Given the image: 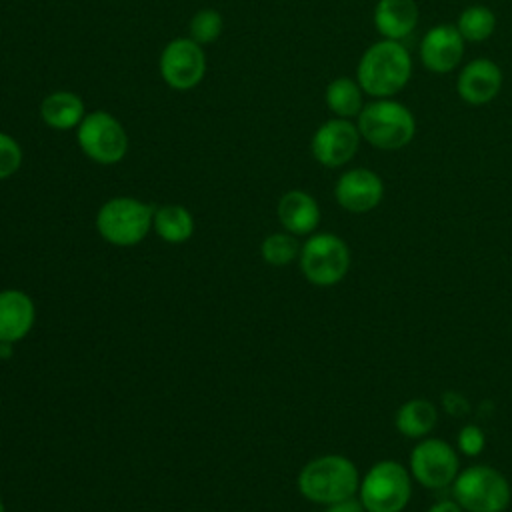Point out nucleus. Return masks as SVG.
<instances>
[{
  "label": "nucleus",
  "mask_w": 512,
  "mask_h": 512,
  "mask_svg": "<svg viewBox=\"0 0 512 512\" xmlns=\"http://www.w3.org/2000/svg\"><path fill=\"white\" fill-rule=\"evenodd\" d=\"M412 58L398 40L382 38L364 50L356 80L364 94L372 98H390L398 94L410 80Z\"/></svg>",
  "instance_id": "nucleus-1"
},
{
  "label": "nucleus",
  "mask_w": 512,
  "mask_h": 512,
  "mask_svg": "<svg viewBox=\"0 0 512 512\" xmlns=\"http://www.w3.org/2000/svg\"><path fill=\"white\" fill-rule=\"evenodd\" d=\"M360 136L378 150H400L416 134V118L408 106L392 98H374L356 116Z\"/></svg>",
  "instance_id": "nucleus-2"
},
{
  "label": "nucleus",
  "mask_w": 512,
  "mask_h": 512,
  "mask_svg": "<svg viewBox=\"0 0 512 512\" xmlns=\"http://www.w3.org/2000/svg\"><path fill=\"white\" fill-rule=\"evenodd\" d=\"M358 488L356 466L340 454L314 458L298 474V490L316 504H334L352 498Z\"/></svg>",
  "instance_id": "nucleus-3"
},
{
  "label": "nucleus",
  "mask_w": 512,
  "mask_h": 512,
  "mask_svg": "<svg viewBox=\"0 0 512 512\" xmlns=\"http://www.w3.org/2000/svg\"><path fill=\"white\" fill-rule=\"evenodd\" d=\"M154 210L142 200L118 196L104 202L96 214L100 236L114 246H134L146 238L152 228Z\"/></svg>",
  "instance_id": "nucleus-4"
},
{
  "label": "nucleus",
  "mask_w": 512,
  "mask_h": 512,
  "mask_svg": "<svg viewBox=\"0 0 512 512\" xmlns=\"http://www.w3.org/2000/svg\"><path fill=\"white\" fill-rule=\"evenodd\" d=\"M452 494L468 512H504L512 496L508 480L490 466H470L458 472Z\"/></svg>",
  "instance_id": "nucleus-5"
},
{
  "label": "nucleus",
  "mask_w": 512,
  "mask_h": 512,
  "mask_svg": "<svg viewBox=\"0 0 512 512\" xmlns=\"http://www.w3.org/2000/svg\"><path fill=\"white\" fill-rule=\"evenodd\" d=\"M410 494V476L394 460L374 464L360 484V502L366 512H402Z\"/></svg>",
  "instance_id": "nucleus-6"
},
{
  "label": "nucleus",
  "mask_w": 512,
  "mask_h": 512,
  "mask_svg": "<svg viewBox=\"0 0 512 512\" xmlns=\"http://www.w3.org/2000/svg\"><path fill=\"white\" fill-rule=\"evenodd\" d=\"M80 150L96 164H116L128 152V134L110 112L94 110L84 116L76 128Z\"/></svg>",
  "instance_id": "nucleus-7"
},
{
  "label": "nucleus",
  "mask_w": 512,
  "mask_h": 512,
  "mask_svg": "<svg viewBox=\"0 0 512 512\" xmlns=\"http://www.w3.org/2000/svg\"><path fill=\"white\" fill-rule=\"evenodd\" d=\"M300 268L316 286L338 284L350 268V252L342 238L322 232L314 234L300 248Z\"/></svg>",
  "instance_id": "nucleus-8"
},
{
  "label": "nucleus",
  "mask_w": 512,
  "mask_h": 512,
  "mask_svg": "<svg viewBox=\"0 0 512 512\" xmlns=\"http://www.w3.org/2000/svg\"><path fill=\"white\" fill-rule=\"evenodd\" d=\"M160 76L174 90H190L198 86L206 72V56L198 42L174 38L160 54Z\"/></svg>",
  "instance_id": "nucleus-9"
},
{
  "label": "nucleus",
  "mask_w": 512,
  "mask_h": 512,
  "mask_svg": "<svg viewBox=\"0 0 512 512\" xmlns=\"http://www.w3.org/2000/svg\"><path fill=\"white\" fill-rule=\"evenodd\" d=\"M458 456L440 438H426L410 452V472L426 488H444L458 476Z\"/></svg>",
  "instance_id": "nucleus-10"
},
{
  "label": "nucleus",
  "mask_w": 512,
  "mask_h": 512,
  "mask_svg": "<svg viewBox=\"0 0 512 512\" xmlns=\"http://www.w3.org/2000/svg\"><path fill=\"white\" fill-rule=\"evenodd\" d=\"M358 126L348 118H330L320 124L312 136L310 150L318 164L326 168L344 166L354 158L360 146Z\"/></svg>",
  "instance_id": "nucleus-11"
},
{
  "label": "nucleus",
  "mask_w": 512,
  "mask_h": 512,
  "mask_svg": "<svg viewBox=\"0 0 512 512\" xmlns=\"http://www.w3.org/2000/svg\"><path fill=\"white\" fill-rule=\"evenodd\" d=\"M334 196L344 210L364 214L374 210L384 198V182L374 170L352 168L338 178Z\"/></svg>",
  "instance_id": "nucleus-12"
},
{
  "label": "nucleus",
  "mask_w": 512,
  "mask_h": 512,
  "mask_svg": "<svg viewBox=\"0 0 512 512\" xmlns=\"http://www.w3.org/2000/svg\"><path fill=\"white\" fill-rule=\"evenodd\" d=\"M464 38L452 24H438L430 28L420 40V62L426 70L446 74L454 70L464 58Z\"/></svg>",
  "instance_id": "nucleus-13"
},
{
  "label": "nucleus",
  "mask_w": 512,
  "mask_h": 512,
  "mask_svg": "<svg viewBox=\"0 0 512 512\" xmlns=\"http://www.w3.org/2000/svg\"><path fill=\"white\" fill-rule=\"evenodd\" d=\"M502 88V70L490 58H476L464 64L456 80L458 96L472 104L482 106L492 102Z\"/></svg>",
  "instance_id": "nucleus-14"
},
{
  "label": "nucleus",
  "mask_w": 512,
  "mask_h": 512,
  "mask_svg": "<svg viewBox=\"0 0 512 512\" xmlns=\"http://www.w3.org/2000/svg\"><path fill=\"white\" fill-rule=\"evenodd\" d=\"M34 302L20 290L0 292V342L22 340L34 324Z\"/></svg>",
  "instance_id": "nucleus-15"
},
{
  "label": "nucleus",
  "mask_w": 512,
  "mask_h": 512,
  "mask_svg": "<svg viewBox=\"0 0 512 512\" xmlns=\"http://www.w3.org/2000/svg\"><path fill=\"white\" fill-rule=\"evenodd\" d=\"M416 0H378L374 8V26L388 40H402L418 24Z\"/></svg>",
  "instance_id": "nucleus-16"
},
{
  "label": "nucleus",
  "mask_w": 512,
  "mask_h": 512,
  "mask_svg": "<svg viewBox=\"0 0 512 512\" xmlns=\"http://www.w3.org/2000/svg\"><path fill=\"white\" fill-rule=\"evenodd\" d=\"M278 220L294 236H304L316 230L320 208L304 190H290L278 202Z\"/></svg>",
  "instance_id": "nucleus-17"
},
{
  "label": "nucleus",
  "mask_w": 512,
  "mask_h": 512,
  "mask_svg": "<svg viewBox=\"0 0 512 512\" xmlns=\"http://www.w3.org/2000/svg\"><path fill=\"white\" fill-rule=\"evenodd\" d=\"M86 110L78 94L68 90H56L44 96L40 102V118L54 130H72L84 120Z\"/></svg>",
  "instance_id": "nucleus-18"
},
{
  "label": "nucleus",
  "mask_w": 512,
  "mask_h": 512,
  "mask_svg": "<svg viewBox=\"0 0 512 512\" xmlns=\"http://www.w3.org/2000/svg\"><path fill=\"white\" fill-rule=\"evenodd\" d=\"M438 414L432 402L414 398L404 402L394 418V424L398 432H402L408 438H422L436 426Z\"/></svg>",
  "instance_id": "nucleus-19"
},
{
  "label": "nucleus",
  "mask_w": 512,
  "mask_h": 512,
  "mask_svg": "<svg viewBox=\"0 0 512 512\" xmlns=\"http://www.w3.org/2000/svg\"><path fill=\"white\" fill-rule=\"evenodd\" d=\"M364 90L360 88L358 80L348 76H338L326 86V106L336 114V118H354L364 108L362 100Z\"/></svg>",
  "instance_id": "nucleus-20"
},
{
  "label": "nucleus",
  "mask_w": 512,
  "mask_h": 512,
  "mask_svg": "<svg viewBox=\"0 0 512 512\" xmlns=\"http://www.w3.org/2000/svg\"><path fill=\"white\" fill-rule=\"evenodd\" d=\"M152 226L162 240H166L170 244H180L192 236L194 218L184 206L166 204V206H160L158 210H154Z\"/></svg>",
  "instance_id": "nucleus-21"
},
{
  "label": "nucleus",
  "mask_w": 512,
  "mask_h": 512,
  "mask_svg": "<svg viewBox=\"0 0 512 512\" xmlns=\"http://www.w3.org/2000/svg\"><path fill=\"white\" fill-rule=\"evenodd\" d=\"M466 42H484L496 30V16L488 6L474 4L460 12L454 24Z\"/></svg>",
  "instance_id": "nucleus-22"
},
{
  "label": "nucleus",
  "mask_w": 512,
  "mask_h": 512,
  "mask_svg": "<svg viewBox=\"0 0 512 512\" xmlns=\"http://www.w3.org/2000/svg\"><path fill=\"white\" fill-rule=\"evenodd\" d=\"M260 252H262V258L270 266H286L298 256L300 246H298L294 234L276 232V234H270L268 238H264Z\"/></svg>",
  "instance_id": "nucleus-23"
},
{
  "label": "nucleus",
  "mask_w": 512,
  "mask_h": 512,
  "mask_svg": "<svg viewBox=\"0 0 512 512\" xmlns=\"http://www.w3.org/2000/svg\"><path fill=\"white\" fill-rule=\"evenodd\" d=\"M188 28H190V38L202 46V44L214 42L222 34L224 22L220 12L212 8H204L192 16Z\"/></svg>",
  "instance_id": "nucleus-24"
},
{
  "label": "nucleus",
  "mask_w": 512,
  "mask_h": 512,
  "mask_svg": "<svg viewBox=\"0 0 512 512\" xmlns=\"http://www.w3.org/2000/svg\"><path fill=\"white\" fill-rule=\"evenodd\" d=\"M22 158V148L16 142V138H12L6 132H0V180H6L12 174H16L22 166Z\"/></svg>",
  "instance_id": "nucleus-25"
},
{
  "label": "nucleus",
  "mask_w": 512,
  "mask_h": 512,
  "mask_svg": "<svg viewBox=\"0 0 512 512\" xmlns=\"http://www.w3.org/2000/svg\"><path fill=\"white\" fill-rule=\"evenodd\" d=\"M458 448L466 454V456H476L484 450V432L474 426L468 424L458 432Z\"/></svg>",
  "instance_id": "nucleus-26"
},
{
  "label": "nucleus",
  "mask_w": 512,
  "mask_h": 512,
  "mask_svg": "<svg viewBox=\"0 0 512 512\" xmlns=\"http://www.w3.org/2000/svg\"><path fill=\"white\" fill-rule=\"evenodd\" d=\"M326 512H366L362 502L360 500H354L352 498H346V500H340V502H334V504H328V510Z\"/></svg>",
  "instance_id": "nucleus-27"
},
{
  "label": "nucleus",
  "mask_w": 512,
  "mask_h": 512,
  "mask_svg": "<svg viewBox=\"0 0 512 512\" xmlns=\"http://www.w3.org/2000/svg\"><path fill=\"white\" fill-rule=\"evenodd\" d=\"M428 512H462L458 502H450V500H442L438 504H434Z\"/></svg>",
  "instance_id": "nucleus-28"
},
{
  "label": "nucleus",
  "mask_w": 512,
  "mask_h": 512,
  "mask_svg": "<svg viewBox=\"0 0 512 512\" xmlns=\"http://www.w3.org/2000/svg\"><path fill=\"white\" fill-rule=\"evenodd\" d=\"M12 356V344L0 342V360H8Z\"/></svg>",
  "instance_id": "nucleus-29"
},
{
  "label": "nucleus",
  "mask_w": 512,
  "mask_h": 512,
  "mask_svg": "<svg viewBox=\"0 0 512 512\" xmlns=\"http://www.w3.org/2000/svg\"><path fill=\"white\" fill-rule=\"evenodd\" d=\"M0 512H4V502L0 500Z\"/></svg>",
  "instance_id": "nucleus-30"
}]
</instances>
